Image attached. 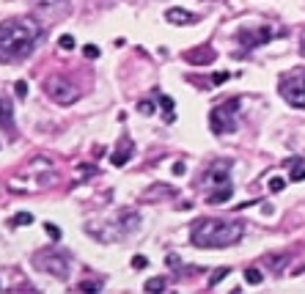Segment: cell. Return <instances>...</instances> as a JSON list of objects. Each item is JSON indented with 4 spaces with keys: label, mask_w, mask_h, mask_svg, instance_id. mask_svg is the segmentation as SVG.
Returning <instances> with one entry per match:
<instances>
[{
    "label": "cell",
    "mask_w": 305,
    "mask_h": 294,
    "mask_svg": "<svg viewBox=\"0 0 305 294\" xmlns=\"http://www.w3.org/2000/svg\"><path fill=\"white\" fill-rule=\"evenodd\" d=\"M42 39V28L30 17L0 22V63H14L28 58Z\"/></svg>",
    "instance_id": "obj_1"
},
{
    "label": "cell",
    "mask_w": 305,
    "mask_h": 294,
    "mask_svg": "<svg viewBox=\"0 0 305 294\" xmlns=\"http://www.w3.org/2000/svg\"><path fill=\"white\" fill-rule=\"evenodd\" d=\"M242 239V223L220 217H201L190 228V242L195 248H231Z\"/></svg>",
    "instance_id": "obj_2"
},
{
    "label": "cell",
    "mask_w": 305,
    "mask_h": 294,
    "mask_svg": "<svg viewBox=\"0 0 305 294\" xmlns=\"http://www.w3.org/2000/svg\"><path fill=\"white\" fill-rule=\"evenodd\" d=\"M203 187H206V201L209 203H226L234 195V182H231V160H214L209 170L203 173Z\"/></svg>",
    "instance_id": "obj_3"
},
{
    "label": "cell",
    "mask_w": 305,
    "mask_h": 294,
    "mask_svg": "<svg viewBox=\"0 0 305 294\" xmlns=\"http://www.w3.org/2000/svg\"><path fill=\"white\" fill-rule=\"evenodd\" d=\"M237 116H239V99L231 96V99L220 102L217 108H212L209 113V126H212L214 135H229L237 129Z\"/></svg>",
    "instance_id": "obj_4"
},
{
    "label": "cell",
    "mask_w": 305,
    "mask_h": 294,
    "mask_svg": "<svg viewBox=\"0 0 305 294\" xmlns=\"http://www.w3.org/2000/svg\"><path fill=\"white\" fill-rule=\"evenodd\" d=\"M33 267L47 272V275L58 278V280H66L69 275V256L58 250H39L33 256Z\"/></svg>",
    "instance_id": "obj_5"
},
{
    "label": "cell",
    "mask_w": 305,
    "mask_h": 294,
    "mask_svg": "<svg viewBox=\"0 0 305 294\" xmlns=\"http://www.w3.org/2000/svg\"><path fill=\"white\" fill-rule=\"evenodd\" d=\"M280 96L297 110H305V75H286L278 83Z\"/></svg>",
    "instance_id": "obj_6"
},
{
    "label": "cell",
    "mask_w": 305,
    "mask_h": 294,
    "mask_svg": "<svg viewBox=\"0 0 305 294\" xmlns=\"http://www.w3.org/2000/svg\"><path fill=\"white\" fill-rule=\"evenodd\" d=\"M275 31L272 28H239L237 31V42H239V47L242 50H256V47H261V44H267V42H272L275 39Z\"/></svg>",
    "instance_id": "obj_7"
},
{
    "label": "cell",
    "mask_w": 305,
    "mask_h": 294,
    "mask_svg": "<svg viewBox=\"0 0 305 294\" xmlns=\"http://www.w3.org/2000/svg\"><path fill=\"white\" fill-rule=\"evenodd\" d=\"M44 88H47V93H50V99L58 102V105H72V102L77 99V85H72L66 77L52 75Z\"/></svg>",
    "instance_id": "obj_8"
},
{
    "label": "cell",
    "mask_w": 305,
    "mask_h": 294,
    "mask_svg": "<svg viewBox=\"0 0 305 294\" xmlns=\"http://www.w3.org/2000/svg\"><path fill=\"white\" fill-rule=\"evenodd\" d=\"M30 6H33L39 19L52 22V19H58V17H66L72 3H69V0H30Z\"/></svg>",
    "instance_id": "obj_9"
},
{
    "label": "cell",
    "mask_w": 305,
    "mask_h": 294,
    "mask_svg": "<svg viewBox=\"0 0 305 294\" xmlns=\"http://www.w3.org/2000/svg\"><path fill=\"white\" fill-rule=\"evenodd\" d=\"M184 58H187V63H193V66H206V63H212L217 55H214L212 47H195V50L187 52Z\"/></svg>",
    "instance_id": "obj_10"
},
{
    "label": "cell",
    "mask_w": 305,
    "mask_h": 294,
    "mask_svg": "<svg viewBox=\"0 0 305 294\" xmlns=\"http://www.w3.org/2000/svg\"><path fill=\"white\" fill-rule=\"evenodd\" d=\"M165 19H168L170 25H190V22H195V17L190 14V11H184V9H168L165 11Z\"/></svg>",
    "instance_id": "obj_11"
},
{
    "label": "cell",
    "mask_w": 305,
    "mask_h": 294,
    "mask_svg": "<svg viewBox=\"0 0 305 294\" xmlns=\"http://www.w3.org/2000/svg\"><path fill=\"white\" fill-rule=\"evenodd\" d=\"M157 105L162 108V118H165V124H173V121H176V113H173V99L165 96V93H157Z\"/></svg>",
    "instance_id": "obj_12"
},
{
    "label": "cell",
    "mask_w": 305,
    "mask_h": 294,
    "mask_svg": "<svg viewBox=\"0 0 305 294\" xmlns=\"http://www.w3.org/2000/svg\"><path fill=\"white\" fill-rule=\"evenodd\" d=\"M132 152H135V149H132V143H129V140H121L119 152H116V154L110 157V162L116 165V168H121V165H124V162H127L129 157H132Z\"/></svg>",
    "instance_id": "obj_13"
},
{
    "label": "cell",
    "mask_w": 305,
    "mask_h": 294,
    "mask_svg": "<svg viewBox=\"0 0 305 294\" xmlns=\"http://www.w3.org/2000/svg\"><path fill=\"white\" fill-rule=\"evenodd\" d=\"M286 165H289V170H291V182H303V179H305L303 160H297V157H291V160H289Z\"/></svg>",
    "instance_id": "obj_14"
},
{
    "label": "cell",
    "mask_w": 305,
    "mask_h": 294,
    "mask_svg": "<svg viewBox=\"0 0 305 294\" xmlns=\"http://www.w3.org/2000/svg\"><path fill=\"white\" fill-rule=\"evenodd\" d=\"M0 126H11V102L0 96Z\"/></svg>",
    "instance_id": "obj_15"
},
{
    "label": "cell",
    "mask_w": 305,
    "mask_h": 294,
    "mask_svg": "<svg viewBox=\"0 0 305 294\" xmlns=\"http://www.w3.org/2000/svg\"><path fill=\"white\" fill-rule=\"evenodd\" d=\"M165 278H152V280H146V292H165Z\"/></svg>",
    "instance_id": "obj_16"
},
{
    "label": "cell",
    "mask_w": 305,
    "mask_h": 294,
    "mask_svg": "<svg viewBox=\"0 0 305 294\" xmlns=\"http://www.w3.org/2000/svg\"><path fill=\"white\" fill-rule=\"evenodd\" d=\"M154 108H157V102H152V99L137 102V113H140V116H152V113H154Z\"/></svg>",
    "instance_id": "obj_17"
},
{
    "label": "cell",
    "mask_w": 305,
    "mask_h": 294,
    "mask_svg": "<svg viewBox=\"0 0 305 294\" xmlns=\"http://www.w3.org/2000/svg\"><path fill=\"white\" fill-rule=\"evenodd\" d=\"M286 187V179H280V176H272L270 179V193H280Z\"/></svg>",
    "instance_id": "obj_18"
},
{
    "label": "cell",
    "mask_w": 305,
    "mask_h": 294,
    "mask_svg": "<svg viewBox=\"0 0 305 294\" xmlns=\"http://www.w3.org/2000/svg\"><path fill=\"white\" fill-rule=\"evenodd\" d=\"M229 72H214V75L212 77H209V83H212V85H223V83H229Z\"/></svg>",
    "instance_id": "obj_19"
},
{
    "label": "cell",
    "mask_w": 305,
    "mask_h": 294,
    "mask_svg": "<svg viewBox=\"0 0 305 294\" xmlns=\"http://www.w3.org/2000/svg\"><path fill=\"white\" fill-rule=\"evenodd\" d=\"M245 278H247V283H261V272H259V269H256V267H250V269H247V272H245Z\"/></svg>",
    "instance_id": "obj_20"
},
{
    "label": "cell",
    "mask_w": 305,
    "mask_h": 294,
    "mask_svg": "<svg viewBox=\"0 0 305 294\" xmlns=\"http://www.w3.org/2000/svg\"><path fill=\"white\" fill-rule=\"evenodd\" d=\"M28 223H33V217L28 212H22V215H17V217L11 220V226H28Z\"/></svg>",
    "instance_id": "obj_21"
},
{
    "label": "cell",
    "mask_w": 305,
    "mask_h": 294,
    "mask_svg": "<svg viewBox=\"0 0 305 294\" xmlns=\"http://www.w3.org/2000/svg\"><path fill=\"white\" fill-rule=\"evenodd\" d=\"M44 231H47V236L50 239H61V228L52 226V223H44Z\"/></svg>",
    "instance_id": "obj_22"
},
{
    "label": "cell",
    "mask_w": 305,
    "mask_h": 294,
    "mask_svg": "<svg viewBox=\"0 0 305 294\" xmlns=\"http://www.w3.org/2000/svg\"><path fill=\"white\" fill-rule=\"evenodd\" d=\"M58 47H61V50H72V47H75V39H72V36H61Z\"/></svg>",
    "instance_id": "obj_23"
},
{
    "label": "cell",
    "mask_w": 305,
    "mask_h": 294,
    "mask_svg": "<svg viewBox=\"0 0 305 294\" xmlns=\"http://www.w3.org/2000/svg\"><path fill=\"white\" fill-rule=\"evenodd\" d=\"M226 275H229V267H220V269H217V272L212 275V286H214V283H220V280H223Z\"/></svg>",
    "instance_id": "obj_24"
},
{
    "label": "cell",
    "mask_w": 305,
    "mask_h": 294,
    "mask_svg": "<svg viewBox=\"0 0 305 294\" xmlns=\"http://www.w3.org/2000/svg\"><path fill=\"white\" fill-rule=\"evenodd\" d=\"M96 289H99V283H88V280L77 286V292H96Z\"/></svg>",
    "instance_id": "obj_25"
},
{
    "label": "cell",
    "mask_w": 305,
    "mask_h": 294,
    "mask_svg": "<svg viewBox=\"0 0 305 294\" xmlns=\"http://www.w3.org/2000/svg\"><path fill=\"white\" fill-rule=\"evenodd\" d=\"M146 264H149V261H146V256H135V259H132V267H135V269H143Z\"/></svg>",
    "instance_id": "obj_26"
},
{
    "label": "cell",
    "mask_w": 305,
    "mask_h": 294,
    "mask_svg": "<svg viewBox=\"0 0 305 294\" xmlns=\"http://www.w3.org/2000/svg\"><path fill=\"white\" fill-rule=\"evenodd\" d=\"M85 58H99V50H96V47H93V44H88V47H85Z\"/></svg>",
    "instance_id": "obj_27"
},
{
    "label": "cell",
    "mask_w": 305,
    "mask_h": 294,
    "mask_svg": "<svg viewBox=\"0 0 305 294\" xmlns=\"http://www.w3.org/2000/svg\"><path fill=\"white\" fill-rule=\"evenodd\" d=\"M173 173H176V176H182V173H184V162H176V165H173Z\"/></svg>",
    "instance_id": "obj_28"
},
{
    "label": "cell",
    "mask_w": 305,
    "mask_h": 294,
    "mask_svg": "<svg viewBox=\"0 0 305 294\" xmlns=\"http://www.w3.org/2000/svg\"><path fill=\"white\" fill-rule=\"evenodd\" d=\"M17 93H19V96H25V93H28V85L25 83H17Z\"/></svg>",
    "instance_id": "obj_29"
},
{
    "label": "cell",
    "mask_w": 305,
    "mask_h": 294,
    "mask_svg": "<svg viewBox=\"0 0 305 294\" xmlns=\"http://www.w3.org/2000/svg\"><path fill=\"white\" fill-rule=\"evenodd\" d=\"M165 264H168V267H176L179 259H176V256H168V259H165Z\"/></svg>",
    "instance_id": "obj_30"
},
{
    "label": "cell",
    "mask_w": 305,
    "mask_h": 294,
    "mask_svg": "<svg viewBox=\"0 0 305 294\" xmlns=\"http://www.w3.org/2000/svg\"><path fill=\"white\" fill-rule=\"evenodd\" d=\"M300 55L305 58V33H303V39H300Z\"/></svg>",
    "instance_id": "obj_31"
}]
</instances>
